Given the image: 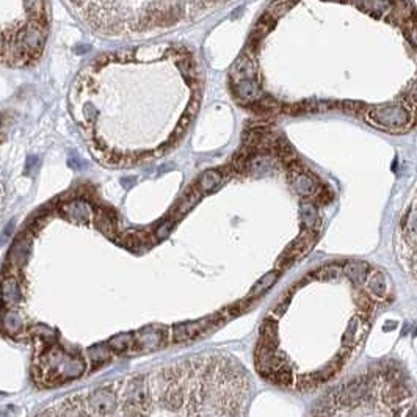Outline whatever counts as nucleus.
Masks as SVG:
<instances>
[{
  "label": "nucleus",
  "instance_id": "1",
  "mask_svg": "<svg viewBox=\"0 0 417 417\" xmlns=\"http://www.w3.org/2000/svg\"><path fill=\"white\" fill-rule=\"evenodd\" d=\"M85 361L67 353L57 343H46L35 358V376L44 386H58L81 378L85 374Z\"/></svg>",
  "mask_w": 417,
  "mask_h": 417
},
{
  "label": "nucleus",
  "instance_id": "2",
  "mask_svg": "<svg viewBox=\"0 0 417 417\" xmlns=\"http://www.w3.org/2000/svg\"><path fill=\"white\" fill-rule=\"evenodd\" d=\"M365 120L372 126L383 129V131L402 133L408 131L413 124V115L402 104H385L376 107H367L364 110Z\"/></svg>",
  "mask_w": 417,
  "mask_h": 417
},
{
  "label": "nucleus",
  "instance_id": "3",
  "mask_svg": "<svg viewBox=\"0 0 417 417\" xmlns=\"http://www.w3.org/2000/svg\"><path fill=\"white\" fill-rule=\"evenodd\" d=\"M375 376L361 375L348 380L332 396H334L336 403L341 407H365L375 400Z\"/></svg>",
  "mask_w": 417,
  "mask_h": 417
},
{
  "label": "nucleus",
  "instance_id": "4",
  "mask_svg": "<svg viewBox=\"0 0 417 417\" xmlns=\"http://www.w3.org/2000/svg\"><path fill=\"white\" fill-rule=\"evenodd\" d=\"M151 409V394L143 376L133 378L126 389L122 413L127 417H146Z\"/></svg>",
  "mask_w": 417,
  "mask_h": 417
},
{
  "label": "nucleus",
  "instance_id": "5",
  "mask_svg": "<svg viewBox=\"0 0 417 417\" xmlns=\"http://www.w3.org/2000/svg\"><path fill=\"white\" fill-rule=\"evenodd\" d=\"M315 239H317V233H312V231H306L301 233L298 237L292 242V245H289L284 250L283 255L278 259V270H284L294 266V264L298 261V259L303 257L306 253L311 250Z\"/></svg>",
  "mask_w": 417,
  "mask_h": 417
},
{
  "label": "nucleus",
  "instance_id": "6",
  "mask_svg": "<svg viewBox=\"0 0 417 417\" xmlns=\"http://www.w3.org/2000/svg\"><path fill=\"white\" fill-rule=\"evenodd\" d=\"M116 405V396L111 389L100 387L93 391L85 400L88 413L96 417H107L114 411Z\"/></svg>",
  "mask_w": 417,
  "mask_h": 417
},
{
  "label": "nucleus",
  "instance_id": "7",
  "mask_svg": "<svg viewBox=\"0 0 417 417\" xmlns=\"http://www.w3.org/2000/svg\"><path fill=\"white\" fill-rule=\"evenodd\" d=\"M44 29H46V27L39 25L36 21H32L30 24H27L24 27V30H21V33L18 35L21 43L24 44L27 52H29V57L32 61L38 60L39 54H41V50L44 47V43H46Z\"/></svg>",
  "mask_w": 417,
  "mask_h": 417
},
{
  "label": "nucleus",
  "instance_id": "8",
  "mask_svg": "<svg viewBox=\"0 0 417 417\" xmlns=\"http://www.w3.org/2000/svg\"><path fill=\"white\" fill-rule=\"evenodd\" d=\"M167 342V330L165 328H145L135 334V347L133 352L146 353L154 352Z\"/></svg>",
  "mask_w": 417,
  "mask_h": 417
},
{
  "label": "nucleus",
  "instance_id": "9",
  "mask_svg": "<svg viewBox=\"0 0 417 417\" xmlns=\"http://www.w3.org/2000/svg\"><path fill=\"white\" fill-rule=\"evenodd\" d=\"M213 326V320L206 319V320H198V322H185L179 323L173 328V336L171 339L176 343H184V342H191L196 337H200L206 330Z\"/></svg>",
  "mask_w": 417,
  "mask_h": 417
},
{
  "label": "nucleus",
  "instance_id": "10",
  "mask_svg": "<svg viewBox=\"0 0 417 417\" xmlns=\"http://www.w3.org/2000/svg\"><path fill=\"white\" fill-rule=\"evenodd\" d=\"M229 78H231V83L257 78V66H256L255 57H250V55L242 54L240 57L235 60L233 67H231Z\"/></svg>",
  "mask_w": 417,
  "mask_h": 417
},
{
  "label": "nucleus",
  "instance_id": "11",
  "mask_svg": "<svg viewBox=\"0 0 417 417\" xmlns=\"http://www.w3.org/2000/svg\"><path fill=\"white\" fill-rule=\"evenodd\" d=\"M233 93L235 100L242 105H250L262 98V89L257 78L233 83Z\"/></svg>",
  "mask_w": 417,
  "mask_h": 417
},
{
  "label": "nucleus",
  "instance_id": "12",
  "mask_svg": "<svg viewBox=\"0 0 417 417\" xmlns=\"http://www.w3.org/2000/svg\"><path fill=\"white\" fill-rule=\"evenodd\" d=\"M60 212L76 223H88L89 218L93 217V208L85 200L66 201L61 204Z\"/></svg>",
  "mask_w": 417,
  "mask_h": 417
},
{
  "label": "nucleus",
  "instance_id": "13",
  "mask_svg": "<svg viewBox=\"0 0 417 417\" xmlns=\"http://www.w3.org/2000/svg\"><path fill=\"white\" fill-rule=\"evenodd\" d=\"M290 180L292 187H294L297 193L303 196V198H312L320 189L317 179L306 171L290 173Z\"/></svg>",
  "mask_w": 417,
  "mask_h": 417
},
{
  "label": "nucleus",
  "instance_id": "14",
  "mask_svg": "<svg viewBox=\"0 0 417 417\" xmlns=\"http://www.w3.org/2000/svg\"><path fill=\"white\" fill-rule=\"evenodd\" d=\"M259 347L267 348V350L275 352L278 348V320L276 319H266L259 328Z\"/></svg>",
  "mask_w": 417,
  "mask_h": 417
},
{
  "label": "nucleus",
  "instance_id": "15",
  "mask_svg": "<svg viewBox=\"0 0 417 417\" xmlns=\"http://www.w3.org/2000/svg\"><path fill=\"white\" fill-rule=\"evenodd\" d=\"M372 272V266L364 261H350L342 267V273L352 281L354 286H363L367 283Z\"/></svg>",
  "mask_w": 417,
  "mask_h": 417
},
{
  "label": "nucleus",
  "instance_id": "16",
  "mask_svg": "<svg viewBox=\"0 0 417 417\" xmlns=\"http://www.w3.org/2000/svg\"><path fill=\"white\" fill-rule=\"evenodd\" d=\"M409 389L407 386V383L403 380H397V381H391L387 383L386 391L383 392V402H385L387 407H394V405H400L403 403L405 400L409 398Z\"/></svg>",
  "mask_w": 417,
  "mask_h": 417
},
{
  "label": "nucleus",
  "instance_id": "17",
  "mask_svg": "<svg viewBox=\"0 0 417 417\" xmlns=\"http://www.w3.org/2000/svg\"><path fill=\"white\" fill-rule=\"evenodd\" d=\"M0 300H2L7 306H16L22 300V290L19 286V281L14 276H7L0 283Z\"/></svg>",
  "mask_w": 417,
  "mask_h": 417
},
{
  "label": "nucleus",
  "instance_id": "18",
  "mask_svg": "<svg viewBox=\"0 0 417 417\" xmlns=\"http://www.w3.org/2000/svg\"><path fill=\"white\" fill-rule=\"evenodd\" d=\"M275 168V159L272 154H267V152H257V154H253L248 160V167H246V174H256V176H264V174H268Z\"/></svg>",
  "mask_w": 417,
  "mask_h": 417
},
{
  "label": "nucleus",
  "instance_id": "19",
  "mask_svg": "<svg viewBox=\"0 0 417 417\" xmlns=\"http://www.w3.org/2000/svg\"><path fill=\"white\" fill-rule=\"evenodd\" d=\"M281 272L279 270H272V272H268L262 276L261 279L257 281V283L251 287L250 294H248L246 298H250V300L256 301L257 298H261L264 294H266L267 290L272 289V287L275 286L276 281H278Z\"/></svg>",
  "mask_w": 417,
  "mask_h": 417
},
{
  "label": "nucleus",
  "instance_id": "20",
  "mask_svg": "<svg viewBox=\"0 0 417 417\" xmlns=\"http://www.w3.org/2000/svg\"><path fill=\"white\" fill-rule=\"evenodd\" d=\"M301 215V223L304 224L306 231H312V233H319L320 229V215L319 208L315 206V202H304L300 208Z\"/></svg>",
  "mask_w": 417,
  "mask_h": 417
},
{
  "label": "nucleus",
  "instance_id": "21",
  "mask_svg": "<svg viewBox=\"0 0 417 417\" xmlns=\"http://www.w3.org/2000/svg\"><path fill=\"white\" fill-rule=\"evenodd\" d=\"M165 403L170 409H179L185 403V392L180 380H174L170 383L165 392Z\"/></svg>",
  "mask_w": 417,
  "mask_h": 417
},
{
  "label": "nucleus",
  "instance_id": "22",
  "mask_svg": "<svg viewBox=\"0 0 417 417\" xmlns=\"http://www.w3.org/2000/svg\"><path fill=\"white\" fill-rule=\"evenodd\" d=\"M224 178V174L222 170H207L200 176L198 182H196V189H198L201 193H211V191L215 190L222 180Z\"/></svg>",
  "mask_w": 417,
  "mask_h": 417
},
{
  "label": "nucleus",
  "instance_id": "23",
  "mask_svg": "<svg viewBox=\"0 0 417 417\" xmlns=\"http://www.w3.org/2000/svg\"><path fill=\"white\" fill-rule=\"evenodd\" d=\"M111 348L109 347V343H98V345H93L88 348V359H89V364L93 365V367H100V365H104L105 363H109V361L111 359Z\"/></svg>",
  "mask_w": 417,
  "mask_h": 417
},
{
  "label": "nucleus",
  "instance_id": "24",
  "mask_svg": "<svg viewBox=\"0 0 417 417\" xmlns=\"http://www.w3.org/2000/svg\"><path fill=\"white\" fill-rule=\"evenodd\" d=\"M109 347L114 353H133L135 334L133 332H121L109 341Z\"/></svg>",
  "mask_w": 417,
  "mask_h": 417
},
{
  "label": "nucleus",
  "instance_id": "25",
  "mask_svg": "<svg viewBox=\"0 0 417 417\" xmlns=\"http://www.w3.org/2000/svg\"><path fill=\"white\" fill-rule=\"evenodd\" d=\"M367 287L370 295H374L376 298H386L387 297V279L386 275L380 272V270H375L374 275L369 276L367 279Z\"/></svg>",
  "mask_w": 417,
  "mask_h": 417
},
{
  "label": "nucleus",
  "instance_id": "26",
  "mask_svg": "<svg viewBox=\"0 0 417 417\" xmlns=\"http://www.w3.org/2000/svg\"><path fill=\"white\" fill-rule=\"evenodd\" d=\"M201 191L196 189V185H193V187H190L187 191H185V195L182 196V200L179 201V204L176 207V218H180L182 215H185L189 211H191V208L195 207L196 202L200 201L201 198Z\"/></svg>",
  "mask_w": 417,
  "mask_h": 417
},
{
  "label": "nucleus",
  "instance_id": "27",
  "mask_svg": "<svg viewBox=\"0 0 417 417\" xmlns=\"http://www.w3.org/2000/svg\"><path fill=\"white\" fill-rule=\"evenodd\" d=\"M29 253H30V240L27 237H21L16 240V244L13 245V248H11L10 261L13 262L16 267H19L25 262Z\"/></svg>",
  "mask_w": 417,
  "mask_h": 417
},
{
  "label": "nucleus",
  "instance_id": "28",
  "mask_svg": "<svg viewBox=\"0 0 417 417\" xmlns=\"http://www.w3.org/2000/svg\"><path fill=\"white\" fill-rule=\"evenodd\" d=\"M24 10L29 13L33 21H36L39 25L46 27V13H44V0H24Z\"/></svg>",
  "mask_w": 417,
  "mask_h": 417
},
{
  "label": "nucleus",
  "instance_id": "29",
  "mask_svg": "<svg viewBox=\"0 0 417 417\" xmlns=\"http://www.w3.org/2000/svg\"><path fill=\"white\" fill-rule=\"evenodd\" d=\"M359 328H361V319L352 317L350 322H348V325H347L345 331H343V334H342V345L345 347L348 352H350L354 347V343H356V336H358Z\"/></svg>",
  "mask_w": 417,
  "mask_h": 417
},
{
  "label": "nucleus",
  "instance_id": "30",
  "mask_svg": "<svg viewBox=\"0 0 417 417\" xmlns=\"http://www.w3.org/2000/svg\"><path fill=\"white\" fill-rule=\"evenodd\" d=\"M89 413L85 407V402H81V398L71 400L70 403H65L61 408L58 417H88Z\"/></svg>",
  "mask_w": 417,
  "mask_h": 417
},
{
  "label": "nucleus",
  "instance_id": "31",
  "mask_svg": "<svg viewBox=\"0 0 417 417\" xmlns=\"http://www.w3.org/2000/svg\"><path fill=\"white\" fill-rule=\"evenodd\" d=\"M96 223H98V228L103 231L105 235H109V237H115L116 222H115V217L111 215L110 212L96 213Z\"/></svg>",
  "mask_w": 417,
  "mask_h": 417
},
{
  "label": "nucleus",
  "instance_id": "32",
  "mask_svg": "<svg viewBox=\"0 0 417 417\" xmlns=\"http://www.w3.org/2000/svg\"><path fill=\"white\" fill-rule=\"evenodd\" d=\"M2 328L7 332L14 334V332H19L22 328H24V320H22L18 312L8 311L2 317Z\"/></svg>",
  "mask_w": 417,
  "mask_h": 417
},
{
  "label": "nucleus",
  "instance_id": "33",
  "mask_svg": "<svg viewBox=\"0 0 417 417\" xmlns=\"http://www.w3.org/2000/svg\"><path fill=\"white\" fill-rule=\"evenodd\" d=\"M268 381L275 383V385L279 386H290L292 381H294V374H292V369L289 365L284 364L283 367L276 369L272 375H270Z\"/></svg>",
  "mask_w": 417,
  "mask_h": 417
},
{
  "label": "nucleus",
  "instance_id": "34",
  "mask_svg": "<svg viewBox=\"0 0 417 417\" xmlns=\"http://www.w3.org/2000/svg\"><path fill=\"white\" fill-rule=\"evenodd\" d=\"M297 2L298 0H273V2L270 3V7L267 8V13L276 21L283 14H286Z\"/></svg>",
  "mask_w": 417,
  "mask_h": 417
},
{
  "label": "nucleus",
  "instance_id": "35",
  "mask_svg": "<svg viewBox=\"0 0 417 417\" xmlns=\"http://www.w3.org/2000/svg\"><path fill=\"white\" fill-rule=\"evenodd\" d=\"M356 306L359 309L361 315L369 317V315L375 311L376 304L374 301V298H372V295L367 294V292H359L356 295Z\"/></svg>",
  "mask_w": 417,
  "mask_h": 417
},
{
  "label": "nucleus",
  "instance_id": "36",
  "mask_svg": "<svg viewBox=\"0 0 417 417\" xmlns=\"http://www.w3.org/2000/svg\"><path fill=\"white\" fill-rule=\"evenodd\" d=\"M402 229L407 231V234L411 237H417V204L409 208L407 215H403Z\"/></svg>",
  "mask_w": 417,
  "mask_h": 417
},
{
  "label": "nucleus",
  "instance_id": "37",
  "mask_svg": "<svg viewBox=\"0 0 417 417\" xmlns=\"http://www.w3.org/2000/svg\"><path fill=\"white\" fill-rule=\"evenodd\" d=\"M339 370H341V369L337 367V365L331 361V364L325 365V367H322V369L317 370V372H314L312 376H314L315 380H317L319 385H322V383H326L328 380H331L332 376H334Z\"/></svg>",
  "mask_w": 417,
  "mask_h": 417
},
{
  "label": "nucleus",
  "instance_id": "38",
  "mask_svg": "<svg viewBox=\"0 0 417 417\" xmlns=\"http://www.w3.org/2000/svg\"><path fill=\"white\" fill-rule=\"evenodd\" d=\"M320 385L317 383V380L314 378L312 374L311 375H300L297 380V387L298 391L301 392H311L314 389H317Z\"/></svg>",
  "mask_w": 417,
  "mask_h": 417
},
{
  "label": "nucleus",
  "instance_id": "39",
  "mask_svg": "<svg viewBox=\"0 0 417 417\" xmlns=\"http://www.w3.org/2000/svg\"><path fill=\"white\" fill-rule=\"evenodd\" d=\"M405 33H407L408 41L417 49V14H414L407 24H405Z\"/></svg>",
  "mask_w": 417,
  "mask_h": 417
},
{
  "label": "nucleus",
  "instance_id": "40",
  "mask_svg": "<svg viewBox=\"0 0 417 417\" xmlns=\"http://www.w3.org/2000/svg\"><path fill=\"white\" fill-rule=\"evenodd\" d=\"M173 226H174V218H168V220H165V222H162L156 229V237L159 240L167 239L168 235L171 234Z\"/></svg>",
  "mask_w": 417,
  "mask_h": 417
},
{
  "label": "nucleus",
  "instance_id": "41",
  "mask_svg": "<svg viewBox=\"0 0 417 417\" xmlns=\"http://www.w3.org/2000/svg\"><path fill=\"white\" fill-rule=\"evenodd\" d=\"M314 198H315V201H317V204L326 206V204H330V202L332 201V198H334V195H332V191L330 189L320 187L317 193H315Z\"/></svg>",
  "mask_w": 417,
  "mask_h": 417
},
{
  "label": "nucleus",
  "instance_id": "42",
  "mask_svg": "<svg viewBox=\"0 0 417 417\" xmlns=\"http://www.w3.org/2000/svg\"><path fill=\"white\" fill-rule=\"evenodd\" d=\"M290 301H292V295H287L283 301L278 303V306H276L275 311H273L275 317H283L287 309H289V303Z\"/></svg>",
  "mask_w": 417,
  "mask_h": 417
},
{
  "label": "nucleus",
  "instance_id": "43",
  "mask_svg": "<svg viewBox=\"0 0 417 417\" xmlns=\"http://www.w3.org/2000/svg\"><path fill=\"white\" fill-rule=\"evenodd\" d=\"M200 110V98H198V94L195 96L193 98V100H191V103L187 105V110H185V115H189L190 118H195V115H196V111Z\"/></svg>",
  "mask_w": 417,
  "mask_h": 417
},
{
  "label": "nucleus",
  "instance_id": "44",
  "mask_svg": "<svg viewBox=\"0 0 417 417\" xmlns=\"http://www.w3.org/2000/svg\"><path fill=\"white\" fill-rule=\"evenodd\" d=\"M407 98H408V100L411 104H413L414 107H417V82L414 83L413 87L409 88V92H408V94H407Z\"/></svg>",
  "mask_w": 417,
  "mask_h": 417
},
{
  "label": "nucleus",
  "instance_id": "45",
  "mask_svg": "<svg viewBox=\"0 0 417 417\" xmlns=\"http://www.w3.org/2000/svg\"><path fill=\"white\" fill-rule=\"evenodd\" d=\"M409 268H411V272H413V275L417 278V250L413 251V255H411V257H409Z\"/></svg>",
  "mask_w": 417,
  "mask_h": 417
},
{
  "label": "nucleus",
  "instance_id": "46",
  "mask_svg": "<svg viewBox=\"0 0 417 417\" xmlns=\"http://www.w3.org/2000/svg\"><path fill=\"white\" fill-rule=\"evenodd\" d=\"M407 417H417V408H411L407 413Z\"/></svg>",
  "mask_w": 417,
  "mask_h": 417
},
{
  "label": "nucleus",
  "instance_id": "47",
  "mask_svg": "<svg viewBox=\"0 0 417 417\" xmlns=\"http://www.w3.org/2000/svg\"><path fill=\"white\" fill-rule=\"evenodd\" d=\"M314 417H326V416H322V414H317V416H314Z\"/></svg>",
  "mask_w": 417,
  "mask_h": 417
},
{
  "label": "nucleus",
  "instance_id": "48",
  "mask_svg": "<svg viewBox=\"0 0 417 417\" xmlns=\"http://www.w3.org/2000/svg\"><path fill=\"white\" fill-rule=\"evenodd\" d=\"M0 120H2V116H0Z\"/></svg>",
  "mask_w": 417,
  "mask_h": 417
}]
</instances>
